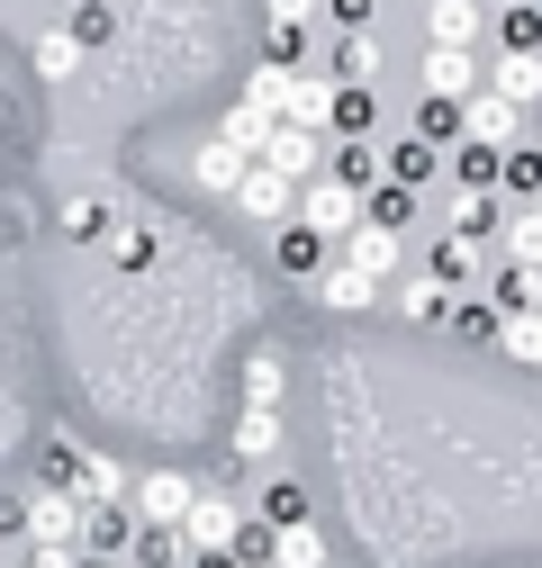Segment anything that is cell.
Segmentation results:
<instances>
[{
    "label": "cell",
    "mask_w": 542,
    "mask_h": 568,
    "mask_svg": "<svg viewBox=\"0 0 542 568\" xmlns=\"http://www.w3.org/2000/svg\"><path fill=\"white\" fill-rule=\"evenodd\" d=\"M235 541H244V515H235V496L199 478V506L181 515V550H190V559H209V550H235Z\"/></svg>",
    "instance_id": "obj_1"
},
{
    "label": "cell",
    "mask_w": 542,
    "mask_h": 568,
    "mask_svg": "<svg viewBox=\"0 0 542 568\" xmlns=\"http://www.w3.org/2000/svg\"><path fill=\"white\" fill-rule=\"evenodd\" d=\"M19 532H28V550H82V496L37 487L28 506H19Z\"/></svg>",
    "instance_id": "obj_2"
},
{
    "label": "cell",
    "mask_w": 542,
    "mask_h": 568,
    "mask_svg": "<svg viewBox=\"0 0 542 568\" xmlns=\"http://www.w3.org/2000/svg\"><path fill=\"white\" fill-rule=\"evenodd\" d=\"M371 217V207H362V190H334V181H308V199H299V226L317 235V244H334V253H344V235Z\"/></svg>",
    "instance_id": "obj_3"
},
{
    "label": "cell",
    "mask_w": 542,
    "mask_h": 568,
    "mask_svg": "<svg viewBox=\"0 0 542 568\" xmlns=\"http://www.w3.org/2000/svg\"><path fill=\"white\" fill-rule=\"evenodd\" d=\"M190 506H199V478H181V469L136 478V496H127V515H136V524H154V532H181Z\"/></svg>",
    "instance_id": "obj_4"
},
{
    "label": "cell",
    "mask_w": 542,
    "mask_h": 568,
    "mask_svg": "<svg viewBox=\"0 0 542 568\" xmlns=\"http://www.w3.org/2000/svg\"><path fill=\"white\" fill-rule=\"evenodd\" d=\"M325 181L371 199V190L389 181V172H380V135H325Z\"/></svg>",
    "instance_id": "obj_5"
},
{
    "label": "cell",
    "mask_w": 542,
    "mask_h": 568,
    "mask_svg": "<svg viewBox=\"0 0 542 568\" xmlns=\"http://www.w3.org/2000/svg\"><path fill=\"white\" fill-rule=\"evenodd\" d=\"M262 163L281 172L290 190H308V181L325 172V135H308V126H290V118H281V126H271V145H262Z\"/></svg>",
    "instance_id": "obj_6"
},
{
    "label": "cell",
    "mask_w": 542,
    "mask_h": 568,
    "mask_svg": "<svg viewBox=\"0 0 542 568\" xmlns=\"http://www.w3.org/2000/svg\"><path fill=\"white\" fill-rule=\"evenodd\" d=\"M235 217H253V226H290V217H299V190L271 172V163H253L244 190H235Z\"/></svg>",
    "instance_id": "obj_7"
},
{
    "label": "cell",
    "mask_w": 542,
    "mask_h": 568,
    "mask_svg": "<svg viewBox=\"0 0 542 568\" xmlns=\"http://www.w3.org/2000/svg\"><path fill=\"white\" fill-rule=\"evenodd\" d=\"M515 126H524V109H515V100H498L489 82L461 100V145H515Z\"/></svg>",
    "instance_id": "obj_8"
},
{
    "label": "cell",
    "mask_w": 542,
    "mask_h": 568,
    "mask_svg": "<svg viewBox=\"0 0 542 568\" xmlns=\"http://www.w3.org/2000/svg\"><path fill=\"white\" fill-rule=\"evenodd\" d=\"M334 262H353V271H371L380 290H389V280L406 271V235H389V226H371V217H362V226L344 235V253H334Z\"/></svg>",
    "instance_id": "obj_9"
},
{
    "label": "cell",
    "mask_w": 542,
    "mask_h": 568,
    "mask_svg": "<svg viewBox=\"0 0 542 568\" xmlns=\"http://www.w3.org/2000/svg\"><path fill=\"white\" fill-rule=\"evenodd\" d=\"M489 28V0H425V45H452L470 54V37Z\"/></svg>",
    "instance_id": "obj_10"
},
{
    "label": "cell",
    "mask_w": 542,
    "mask_h": 568,
    "mask_svg": "<svg viewBox=\"0 0 542 568\" xmlns=\"http://www.w3.org/2000/svg\"><path fill=\"white\" fill-rule=\"evenodd\" d=\"M317 307L362 316V307H380V280H371V271H353V262H325V271H317Z\"/></svg>",
    "instance_id": "obj_11"
},
{
    "label": "cell",
    "mask_w": 542,
    "mask_h": 568,
    "mask_svg": "<svg viewBox=\"0 0 542 568\" xmlns=\"http://www.w3.org/2000/svg\"><path fill=\"white\" fill-rule=\"evenodd\" d=\"M380 172H389L398 190H425V181L443 172V154L425 145V135H416V126H406V135H389V145H380Z\"/></svg>",
    "instance_id": "obj_12"
},
{
    "label": "cell",
    "mask_w": 542,
    "mask_h": 568,
    "mask_svg": "<svg viewBox=\"0 0 542 568\" xmlns=\"http://www.w3.org/2000/svg\"><path fill=\"white\" fill-rule=\"evenodd\" d=\"M416 82H425V100H470L480 91V73H470V54H452V45H425V63H416Z\"/></svg>",
    "instance_id": "obj_13"
},
{
    "label": "cell",
    "mask_w": 542,
    "mask_h": 568,
    "mask_svg": "<svg viewBox=\"0 0 542 568\" xmlns=\"http://www.w3.org/2000/svg\"><path fill=\"white\" fill-rule=\"evenodd\" d=\"M271 262H281V271H290V280H308V290H317V271H325V262H334V244H317V235H308V226H299V217H290V226H281V235H271Z\"/></svg>",
    "instance_id": "obj_14"
},
{
    "label": "cell",
    "mask_w": 542,
    "mask_h": 568,
    "mask_svg": "<svg viewBox=\"0 0 542 568\" xmlns=\"http://www.w3.org/2000/svg\"><path fill=\"white\" fill-rule=\"evenodd\" d=\"M290 91H299V63H253L244 73V109H262V118H290Z\"/></svg>",
    "instance_id": "obj_15"
},
{
    "label": "cell",
    "mask_w": 542,
    "mask_h": 568,
    "mask_svg": "<svg viewBox=\"0 0 542 568\" xmlns=\"http://www.w3.org/2000/svg\"><path fill=\"white\" fill-rule=\"evenodd\" d=\"M271 126H281V118H262V109H244V100H235V109L218 118V145H227V154H244V163H262Z\"/></svg>",
    "instance_id": "obj_16"
},
{
    "label": "cell",
    "mask_w": 542,
    "mask_h": 568,
    "mask_svg": "<svg viewBox=\"0 0 542 568\" xmlns=\"http://www.w3.org/2000/svg\"><path fill=\"white\" fill-rule=\"evenodd\" d=\"M190 172H199V190H218V199H235L253 163H244V154H227V145H218V135H209V145H199V154H190Z\"/></svg>",
    "instance_id": "obj_17"
},
{
    "label": "cell",
    "mask_w": 542,
    "mask_h": 568,
    "mask_svg": "<svg viewBox=\"0 0 542 568\" xmlns=\"http://www.w3.org/2000/svg\"><path fill=\"white\" fill-rule=\"evenodd\" d=\"M489 307H498V316H542V271L506 262V271H498V290H489Z\"/></svg>",
    "instance_id": "obj_18"
},
{
    "label": "cell",
    "mask_w": 542,
    "mask_h": 568,
    "mask_svg": "<svg viewBox=\"0 0 542 568\" xmlns=\"http://www.w3.org/2000/svg\"><path fill=\"white\" fill-rule=\"evenodd\" d=\"M489 91H498V100H515V109H533V100H542V54H498Z\"/></svg>",
    "instance_id": "obj_19"
},
{
    "label": "cell",
    "mask_w": 542,
    "mask_h": 568,
    "mask_svg": "<svg viewBox=\"0 0 542 568\" xmlns=\"http://www.w3.org/2000/svg\"><path fill=\"white\" fill-rule=\"evenodd\" d=\"M452 235H470V244L506 235V226H498V190H452Z\"/></svg>",
    "instance_id": "obj_20"
},
{
    "label": "cell",
    "mask_w": 542,
    "mask_h": 568,
    "mask_svg": "<svg viewBox=\"0 0 542 568\" xmlns=\"http://www.w3.org/2000/svg\"><path fill=\"white\" fill-rule=\"evenodd\" d=\"M281 397H290V371H281V352H253V362H244V406L281 415Z\"/></svg>",
    "instance_id": "obj_21"
},
{
    "label": "cell",
    "mask_w": 542,
    "mask_h": 568,
    "mask_svg": "<svg viewBox=\"0 0 542 568\" xmlns=\"http://www.w3.org/2000/svg\"><path fill=\"white\" fill-rule=\"evenodd\" d=\"M452 298H461V290H443L434 271H416V280H406V290H398V307H406V325H443V316H452Z\"/></svg>",
    "instance_id": "obj_22"
},
{
    "label": "cell",
    "mask_w": 542,
    "mask_h": 568,
    "mask_svg": "<svg viewBox=\"0 0 542 568\" xmlns=\"http://www.w3.org/2000/svg\"><path fill=\"white\" fill-rule=\"evenodd\" d=\"M290 126H308V135L334 126V82H325V73H299V91H290Z\"/></svg>",
    "instance_id": "obj_23"
},
{
    "label": "cell",
    "mask_w": 542,
    "mask_h": 568,
    "mask_svg": "<svg viewBox=\"0 0 542 568\" xmlns=\"http://www.w3.org/2000/svg\"><path fill=\"white\" fill-rule=\"evenodd\" d=\"M371 63H380L371 37H334V45H325V82H334V91H344V82H371Z\"/></svg>",
    "instance_id": "obj_24"
},
{
    "label": "cell",
    "mask_w": 542,
    "mask_h": 568,
    "mask_svg": "<svg viewBox=\"0 0 542 568\" xmlns=\"http://www.w3.org/2000/svg\"><path fill=\"white\" fill-rule=\"evenodd\" d=\"M371 126H380L371 82H344V91H334V126H325V135H371Z\"/></svg>",
    "instance_id": "obj_25"
},
{
    "label": "cell",
    "mask_w": 542,
    "mask_h": 568,
    "mask_svg": "<svg viewBox=\"0 0 542 568\" xmlns=\"http://www.w3.org/2000/svg\"><path fill=\"white\" fill-rule=\"evenodd\" d=\"M498 172H506V145H452V181L461 190H498Z\"/></svg>",
    "instance_id": "obj_26"
},
{
    "label": "cell",
    "mask_w": 542,
    "mask_h": 568,
    "mask_svg": "<svg viewBox=\"0 0 542 568\" xmlns=\"http://www.w3.org/2000/svg\"><path fill=\"white\" fill-rule=\"evenodd\" d=\"M480 262H489V244H470V235H443V244H434V262H425V271H434V280H443V290H461V280H470V271H480Z\"/></svg>",
    "instance_id": "obj_27"
},
{
    "label": "cell",
    "mask_w": 542,
    "mask_h": 568,
    "mask_svg": "<svg viewBox=\"0 0 542 568\" xmlns=\"http://www.w3.org/2000/svg\"><path fill=\"white\" fill-rule=\"evenodd\" d=\"M498 334H506V316L489 298H470V290L452 298V343H498Z\"/></svg>",
    "instance_id": "obj_28"
},
{
    "label": "cell",
    "mask_w": 542,
    "mask_h": 568,
    "mask_svg": "<svg viewBox=\"0 0 542 568\" xmlns=\"http://www.w3.org/2000/svg\"><path fill=\"white\" fill-rule=\"evenodd\" d=\"M334 550H325V532L317 524H299V532H271V568H325Z\"/></svg>",
    "instance_id": "obj_29"
},
{
    "label": "cell",
    "mask_w": 542,
    "mask_h": 568,
    "mask_svg": "<svg viewBox=\"0 0 542 568\" xmlns=\"http://www.w3.org/2000/svg\"><path fill=\"white\" fill-rule=\"evenodd\" d=\"M73 73H82V37H73V28L37 37V82H73Z\"/></svg>",
    "instance_id": "obj_30"
},
{
    "label": "cell",
    "mask_w": 542,
    "mask_h": 568,
    "mask_svg": "<svg viewBox=\"0 0 542 568\" xmlns=\"http://www.w3.org/2000/svg\"><path fill=\"white\" fill-rule=\"evenodd\" d=\"M299 524H308L299 478H271V487H262V532H299Z\"/></svg>",
    "instance_id": "obj_31"
},
{
    "label": "cell",
    "mask_w": 542,
    "mask_h": 568,
    "mask_svg": "<svg viewBox=\"0 0 542 568\" xmlns=\"http://www.w3.org/2000/svg\"><path fill=\"white\" fill-rule=\"evenodd\" d=\"M498 45H506V54H542V0H515V10H498Z\"/></svg>",
    "instance_id": "obj_32"
},
{
    "label": "cell",
    "mask_w": 542,
    "mask_h": 568,
    "mask_svg": "<svg viewBox=\"0 0 542 568\" xmlns=\"http://www.w3.org/2000/svg\"><path fill=\"white\" fill-rule=\"evenodd\" d=\"M271 452H281V415L244 406V415H235V460H271Z\"/></svg>",
    "instance_id": "obj_33"
},
{
    "label": "cell",
    "mask_w": 542,
    "mask_h": 568,
    "mask_svg": "<svg viewBox=\"0 0 542 568\" xmlns=\"http://www.w3.org/2000/svg\"><path fill=\"white\" fill-rule=\"evenodd\" d=\"M498 190H515V199H542V145H506V172H498Z\"/></svg>",
    "instance_id": "obj_34"
},
{
    "label": "cell",
    "mask_w": 542,
    "mask_h": 568,
    "mask_svg": "<svg viewBox=\"0 0 542 568\" xmlns=\"http://www.w3.org/2000/svg\"><path fill=\"white\" fill-rule=\"evenodd\" d=\"M498 352L515 371H542V316H506V334H498Z\"/></svg>",
    "instance_id": "obj_35"
},
{
    "label": "cell",
    "mask_w": 542,
    "mask_h": 568,
    "mask_svg": "<svg viewBox=\"0 0 542 568\" xmlns=\"http://www.w3.org/2000/svg\"><path fill=\"white\" fill-rule=\"evenodd\" d=\"M498 253H506V262H524V271H542V217H533V207H515V226L498 235Z\"/></svg>",
    "instance_id": "obj_36"
},
{
    "label": "cell",
    "mask_w": 542,
    "mask_h": 568,
    "mask_svg": "<svg viewBox=\"0 0 542 568\" xmlns=\"http://www.w3.org/2000/svg\"><path fill=\"white\" fill-rule=\"evenodd\" d=\"M362 207H371V226H389V235H406V217H416V190H398V181H380V190H371Z\"/></svg>",
    "instance_id": "obj_37"
},
{
    "label": "cell",
    "mask_w": 542,
    "mask_h": 568,
    "mask_svg": "<svg viewBox=\"0 0 542 568\" xmlns=\"http://www.w3.org/2000/svg\"><path fill=\"white\" fill-rule=\"evenodd\" d=\"M127 559H136V568H172V559H190V550H181V532H154V524H136Z\"/></svg>",
    "instance_id": "obj_38"
},
{
    "label": "cell",
    "mask_w": 542,
    "mask_h": 568,
    "mask_svg": "<svg viewBox=\"0 0 542 568\" xmlns=\"http://www.w3.org/2000/svg\"><path fill=\"white\" fill-rule=\"evenodd\" d=\"M416 135H425L434 154H443V145H461V109H452V100H416Z\"/></svg>",
    "instance_id": "obj_39"
},
{
    "label": "cell",
    "mask_w": 542,
    "mask_h": 568,
    "mask_svg": "<svg viewBox=\"0 0 542 568\" xmlns=\"http://www.w3.org/2000/svg\"><path fill=\"white\" fill-rule=\"evenodd\" d=\"M63 235H73V244L109 235V199H63Z\"/></svg>",
    "instance_id": "obj_40"
},
{
    "label": "cell",
    "mask_w": 542,
    "mask_h": 568,
    "mask_svg": "<svg viewBox=\"0 0 542 568\" xmlns=\"http://www.w3.org/2000/svg\"><path fill=\"white\" fill-rule=\"evenodd\" d=\"M325 19L334 37H371V0H325Z\"/></svg>",
    "instance_id": "obj_41"
},
{
    "label": "cell",
    "mask_w": 542,
    "mask_h": 568,
    "mask_svg": "<svg viewBox=\"0 0 542 568\" xmlns=\"http://www.w3.org/2000/svg\"><path fill=\"white\" fill-rule=\"evenodd\" d=\"M317 19V0H271V28H308Z\"/></svg>",
    "instance_id": "obj_42"
},
{
    "label": "cell",
    "mask_w": 542,
    "mask_h": 568,
    "mask_svg": "<svg viewBox=\"0 0 542 568\" xmlns=\"http://www.w3.org/2000/svg\"><path fill=\"white\" fill-rule=\"evenodd\" d=\"M28 568H82V550H28Z\"/></svg>",
    "instance_id": "obj_43"
},
{
    "label": "cell",
    "mask_w": 542,
    "mask_h": 568,
    "mask_svg": "<svg viewBox=\"0 0 542 568\" xmlns=\"http://www.w3.org/2000/svg\"><path fill=\"white\" fill-rule=\"evenodd\" d=\"M190 568H235V550H209V559H190Z\"/></svg>",
    "instance_id": "obj_44"
},
{
    "label": "cell",
    "mask_w": 542,
    "mask_h": 568,
    "mask_svg": "<svg viewBox=\"0 0 542 568\" xmlns=\"http://www.w3.org/2000/svg\"><path fill=\"white\" fill-rule=\"evenodd\" d=\"M235 568H271V559H235Z\"/></svg>",
    "instance_id": "obj_45"
},
{
    "label": "cell",
    "mask_w": 542,
    "mask_h": 568,
    "mask_svg": "<svg viewBox=\"0 0 542 568\" xmlns=\"http://www.w3.org/2000/svg\"><path fill=\"white\" fill-rule=\"evenodd\" d=\"M489 10H515V0H489Z\"/></svg>",
    "instance_id": "obj_46"
},
{
    "label": "cell",
    "mask_w": 542,
    "mask_h": 568,
    "mask_svg": "<svg viewBox=\"0 0 542 568\" xmlns=\"http://www.w3.org/2000/svg\"><path fill=\"white\" fill-rule=\"evenodd\" d=\"M524 207H533V217H542V199H524Z\"/></svg>",
    "instance_id": "obj_47"
}]
</instances>
